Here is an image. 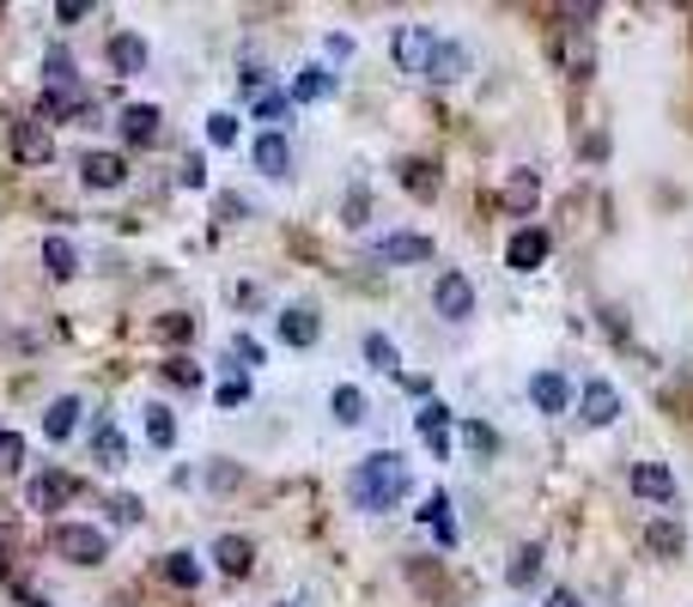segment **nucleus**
<instances>
[{"label":"nucleus","mask_w":693,"mask_h":607,"mask_svg":"<svg viewBox=\"0 0 693 607\" xmlns=\"http://www.w3.org/2000/svg\"><path fill=\"white\" fill-rule=\"evenodd\" d=\"M408 493V462L395 449H378L353 468V505L359 510H390L395 498Z\"/></svg>","instance_id":"1"},{"label":"nucleus","mask_w":693,"mask_h":607,"mask_svg":"<svg viewBox=\"0 0 693 607\" xmlns=\"http://www.w3.org/2000/svg\"><path fill=\"white\" fill-rule=\"evenodd\" d=\"M56 553L61 559H73V565H104V535H98V528H86V523H56Z\"/></svg>","instance_id":"2"},{"label":"nucleus","mask_w":693,"mask_h":607,"mask_svg":"<svg viewBox=\"0 0 693 607\" xmlns=\"http://www.w3.org/2000/svg\"><path fill=\"white\" fill-rule=\"evenodd\" d=\"M395 68L402 73H426V61H432V49H439V37L426 31V24H395Z\"/></svg>","instance_id":"3"},{"label":"nucleus","mask_w":693,"mask_h":607,"mask_svg":"<svg viewBox=\"0 0 693 607\" xmlns=\"http://www.w3.org/2000/svg\"><path fill=\"white\" fill-rule=\"evenodd\" d=\"M12 159H19V164H49V159H56V134H49V122H37V115L12 122Z\"/></svg>","instance_id":"4"},{"label":"nucleus","mask_w":693,"mask_h":607,"mask_svg":"<svg viewBox=\"0 0 693 607\" xmlns=\"http://www.w3.org/2000/svg\"><path fill=\"white\" fill-rule=\"evenodd\" d=\"M73 493H80V480H73V474H61V468L31 474V486H24L31 510H61V505H73Z\"/></svg>","instance_id":"5"},{"label":"nucleus","mask_w":693,"mask_h":607,"mask_svg":"<svg viewBox=\"0 0 693 607\" xmlns=\"http://www.w3.org/2000/svg\"><path fill=\"white\" fill-rule=\"evenodd\" d=\"M505 262L518 267V274H535V267L548 262V231H535V225L511 231V243H505Z\"/></svg>","instance_id":"6"},{"label":"nucleus","mask_w":693,"mask_h":607,"mask_svg":"<svg viewBox=\"0 0 693 607\" xmlns=\"http://www.w3.org/2000/svg\"><path fill=\"white\" fill-rule=\"evenodd\" d=\"M432 304H439L444 322H462V316H474V286L462 274H444L439 286H432Z\"/></svg>","instance_id":"7"},{"label":"nucleus","mask_w":693,"mask_h":607,"mask_svg":"<svg viewBox=\"0 0 693 607\" xmlns=\"http://www.w3.org/2000/svg\"><path fill=\"white\" fill-rule=\"evenodd\" d=\"M578 413H584V425H614L621 419V390L614 383H584V402H578Z\"/></svg>","instance_id":"8"},{"label":"nucleus","mask_w":693,"mask_h":607,"mask_svg":"<svg viewBox=\"0 0 693 607\" xmlns=\"http://www.w3.org/2000/svg\"><path fill=\"white\" fill-rule=\"evenodd\" d=\"M633 493L645 498V505H670V498H675V474L663 468V462H633Z\"/></svg>","instance_id":"9"},{"label":"nucleus","mask_w":693,"mask_h":607,"mask_svg":"<svg viewBox=\"0 0 693 607\" xmlns=\"http://www.w3.org/2000/svg\"><path fill=\"white\" fill-rule=\"evenodd\" d=\"M80 413H86V402H80V395H61V402H49L43 437H49V444H68V437L80 432Z\"/></svg>","instance_id":"10"},{"label":"nucleus","mask_w":693,"mask_h":607,"mask_svg":"<svg viewBox=\"0 0 693 607\" xmlns=\"http://www.w3.org/2000/svg\"><path fill=\"white\" fill-rule=\"evenodd\" d=\"M80 171H86V189H122L128 164H122V152H86Z\"/></svg>","instance_id":"11"},{"label":"nucleus","mask_w":693,"mask_h":607,"mask_svg":"<svg viewBox=\"0 0 693 607\" xmlns=\"http://www.w3.org/2000/svg\"><path fill=\"white\" fill-rule=\"evenodd\" d=\"M462 73H469V49H462V43H439V49H432V61H426L432 85H456Z\"/></svg>","instance_id":"12"},{"label":"nucleus","mask_w":693,"mask_h":607,"mask_svg":"<svg viewBox=\"0 0 693 607\" xmlns=\"http://www.w3.org/2000/svg\"><path fill=\"white\" fill-rule=\"evenodd\" d=\"M378 255H383V262H432V237H420V231H395V237H378Z\"/></svg>","instance_id":"13"},{"label":"nucleus","mask_w":693,"mask_h":607,"mask_svg":"<svg viewBox=\"0 0 693 607\" xmlns=\"http://www.w3.org/2000/svg\"><path fill=\"white\" fill-rule=\"evenodd\" d=\"M530 402L542 407V413H566V402H572V383L560 377V371H535V383H530Z\"/></svg>","instance_id":"14"},{"label":"nucleus","mask_w":693,"mask_h":607,"mask_svg":"<svg viewBox=\"0 0 693 607\" xmlns=\"http://www.w3.org/2000/svg\"><path fill=\"white\" fill-rule=\"evenodd\" d=\"M420 437H426L432 456H451V407H439V402L420 407Z\"/></svg>","instance_id":"15"},{"label":"nucleus","mask_w":693,"mask_h":607,"mask_svg":"<svg viewBox=\"0 0 693 607\" xmlns=\"http://www.w3.org/2000/svg\"><path fill=\"white\" fill-rule=\"evenodd\" d=\"M213 559H220L225 577H243V571L255 565V547H250L243 535H220V540H213Z\"/></svg>","instance_id":"16"},{"label":"nucleus","mask_w":693,"mask_h":607,"mask_svg":"<svg viewBox=\"0 0 693 607\" xmlns=\"http://www.w3.org/2000/svg\"><path fill=\"white\" fill-rule=\"evenodd\" d=\"M122 134L134 140V146H152V140H159V110H152V103H128V110H122Z\"/></svg>","instance_id":"17"},{"label":"nucleus","mask_w":693,"mask_h":607,"mask_svg":"<svg viewBox=\"0 0 693 607\" xmlns=\"http://www.w3.org/2000/svg\"><path fill=\"white\" fill-rule=\"evenodd\" d=\"M317 334H323V322H317L311 310H287V316H280V341L287 346H317Z\"/></svg>","instance_id":"18"},{"label":"nucleus","mask_w":693,"mask_h":607,"mask_svg":"<svg viewBox=\"0 0 693 607\" xmlns=\"http://www.w3.org/2000/svg\"><path fill=\"white\" fill-rule=\"evenodd\" d=\"M110 61H116V73H140L147 68V43H140L134 31H116L110 37Z\"/></svg>","instance_id":"19"},{"label":"nucleus","mask_w":693,"mask_h":607,"mask_svg":"<svg viewBox=\"0 0 693 607\" xmlns=\"http://www.w3.org/2000/svg\"><path fill=\"white\" fill-rule=\"evenodd\" d=\"M92 449H98V462H104V468H122V462H128V437H122V425L104 419V425H98V437H92Z\"/></svg>","instance_id":"20"},{"label":"nucleus","mask_w":693,"mask_h":607,"mask_svg":"<svg viewBox=\"0 0 693 607\" xmlns=\"http://www.w3.org/2000/svg\"><path fill=\"white\" fill-rule=\"evenodd\" d=\"M645 540H651V553H663V559H675V553H682V523H675V516H651Z\"/></svg>","instance_id":"21"},{"label":"nucleus","mask_w":693,"mask_h":607,"mask_svg":"<svg viewBox=\"0 0 693 607\" xmlns=\"http://www.w3.org/2000/svg\"><path fill=\"white\" fill-rule=\"evenodd\" d=\"M287 164H292V152H287V140H280V134H262V140H255V171L287 176Z\"/></svg>","instance_id":"22"},{"label":"nucleus","mask_w":693,"mask_h":607,"mask_svg":"<svg viewBox=\"0 0 693 607\" xmlns=\"http://www.w3.org/2000/svg\"><path fill=\"white\" fill-rule=\"evenodd\" d=\"M402 189H408V195H420V201H432V195H439V171H432L426 159H408L402 164Z\"/></svg>","instance_id":"23"},{"label":"nucleus","mask_w":693,"mask_h":607,"mask_svg":"<svg viewBox=\"0 0 693 607\" xmlns=\"http://www.w3.org/2000/svg\"><path fill=\"white\" fill-rule=\"evenodd\" d=\"M43 267H49V274H56V280H73V267H80V255H73V243L61 237V231H56V237L43 243Z\"/></svg>","instance_id":"24"},{"label":"nucleus","mask_w":693,"mask_h":607,"mask_svg":"<svg viewBox=\"0 0 693 607\" xmlns=\"http://www.w3.org/2000/svg\"><path fill=\"white\" fill-rule=\"evenodd\" d=\"M329 92H335V73H329V68H304L299 80H292V98H299V103H317Z\"/></svg>","instance_id":"25"},{"label":"nucleus","mask_w":693,"mask_h":607,"mask_svg":"<svg viewBox=\"0 0 693 607\" xmlns=\"http://www.w3.org/2000/svg\"><path fill=\"white\" fill-rule=\"evenodd\" d=\"M164 577H171L177 589H195L201 584V565H195V553H164V565H159Z\"/></svg>","instance_id":"26"},{"label":"nucleus","mask_w":693,"mask_h":607,"mask_svg":"<svg viewBox=\"0 0 693 607\" xmlns=\"http://www.w3.org/2000/svg\"><path fill=\"white\" fill-rule=\"evenodd\" d=\"M505 206L511 213H530L535 206V171H511L505 176Z\"/></svg>","instance_id":"27"},{"label":"nucleus","mask_w":693,"mask_h":607,"mask_svg":"<svg viewBox=\"0 0 693 607\" xmlns=\"http://www.w3.org/2000/svg\"><path fill=\"white\" fill-rule=\"evenodd\" d=\"M505 577H511V584H535V577H542V547H518V553H511V565H505Z\"/></svg>","instance_id":"28"},{"label":"nucleus","mask_w":693,"mask_h":607,"mask_svg":"<svg viewBox=\"0 0 693 607\" xmlns=\"http://www.w3.org/2000/svg\"><path fill=\"white\" fill-rule=\"evenodd\" d=\"M255 122H262V134H280V122H287V92H255Z\"/></svg>","instance_id":"29"},{"label":"nucleus","mask_w":693,"mask_h":607,"mask_svg":"<svg viewBox=\"0 0 693 607\" xmlns=\"http://www.w3.org/2000/svg\"><path fill=\"white\" fill-rule=\"evenodd\" d=\"M147 437L159 449H171L177 444V419H171V407H147Z\"/></svg>","instance_id":"30"},{"label":"nucleus","mask_w":693,"mask_h":607,"mask_svg":"<svg viewBox=\"0 0 693 607\" xmlns=\"http://www.w3.org/2000/svg\"><path fill=\"white\" fill-rule=\"evenodd\" d=\"M335 419H341V425H359V419H365V395H359L353 383H341V390H335Z\"/></svg>","instance_id":"31"},{"label":"nucleus","mask_w":693,"mask_h":607,"mask_svg":"<svg viewBox=\"0 0 693 607\" xmlns=\"http://www.w3.org/2000/svg\"><path fill=\"white\" fill-rule=\"evenodd\" d=\"M426 523H432V535H439L444 547H451V540H456V523H451V498H426Z\"/></svg>","instance_id":"32"},{"label":"nucleus","mask_w":693,"mask_h":607,"mask_svg":"<svg viewBox=\"0 0 693 607\" xmlns=\"http://www.w3.org/2000/svg\"><path fill=\"white\" fill-rule=\"evenodd\" d=\"M19 468H24V437L0 432V474H19Z\"/></svg>","instance_id":"33"},{"label":"nucleus","mask_w":693,"mask_h":607,"mask_svg":"<svg viewBox=\"0 0 693 607\" xmlns=\"http://www.w3.org/2000/svg\"><path fill=\"white\" fill-rule=\"evenodd\" d=\"M365 358H371L378 371H402V365H395V346H390V334H365Z\"/></svg>","instance_id":"34"},{"label":"nucleus","mask_w":693,"mask_h":607,"mask_svg":"<svg viewBox=\"0 0 693 607\" xmlns=\"http://www.w3.org/2000/svg\"><path fill=\"white\" fill-rule=\"evenodd\" d=\"M110 523L134 528V523H140V498H134V493H116V498H110Z\"/></svg>","instance_id":"35"},{"label":"nucleus","mask_w":693,"mask_h":607,"mask_svg":"<svg viewBox=\"0 0 693 607\" xmlns=\"http://www.w3.org/2000/svg\"><path fill=\"white\" fill-rule=\"evenodd\" d=\"M208 140H213V146H231V140H238V122H231L225 110H220V115H208Z\"/></svg>","instance_id":"36"},{"label":"nucleus","mask_w":693,"mask_h":607,"mask_svg":"<svg viewBox=\"0 0 693 607\" xmlns=\"http://www.w3.org/2000/svg\"><path fill=\"white\" fill-rule=\"evenodd\" d=\"M462 437H469V449H481V456H493V449H499V437L486 432V425H474V419L462 425Z\"/></svg>","instance_id":"37"},{"label":"nucleus","mask_w":693,"mask_h":607,"mask_svg":"<svg viewBox=\"0 0 693 607\" xmlns=\"http://www.w3.org/2000/svg\"><path fill=\"white\" fill-rule=\"evenodd\" d=\"M243 402H250V383H243V377H225V383H220V407H243Z\"/></svg>","instance_id":"38"},{"label":"nucleus","mask_w":693,"mask_h":607,"mask_svg":"<svg viewBox=\"0 0 693 607\" xmlns=\"http://www.w3.org/2000/svg\"><path fill=\"white\" fill-rule=\"evenodd\" d=\"M159 334H164V341H177V346H183L189 334H195V322H189V316H164V322H159Z\"/></svg>","instance_id":"39"},{"label":"nucleus","mask_w":693,"mask_h":607,"mask_svg":"<svg viewBox=\"0 0 693 607\" xmlns=\"http://www.w3.org/2000/svg\"><path fill=\"white\" fill-rule=\"evenodd\" d=\"M365 213H371V195L353 189V195H346V225H365Z\"/></svg>","instance_id":"40"},{"label":"nucleus","mask_w":693,"mask_h":607,"mask_svg":"<svg viewBox=\"0 0 693 607\" xmlns=\"http://www.w3.org/2000/svg\"><path fill=\"white\" fill-rule=\"evenodd\" d=\"M164 371H171V377L183 383V390H195V383H201V371L189 365V358H171V365H164Z\"/></svg>","instance_id":"41"},{"label":"nucleus","mask_w":693,"mask_h":607,"mask_svg":"<svg viewBox=\"0 0 693 607\" xmlns=\"http://www.w3.org/2000/svg\"><path fill=\"white\" fill-rule=\"evenodd\" d=\"M231 353H238V358H243V365H262V346H255V341H250V334H238V341H231Z\"/></svg>","instance_id":"42"},{"label":"nucleus","mask_w":693,"mask_h":607,"mask_svg":"<svg viewBox=\"0 0 693 607\" xmlns=\"http://www.w3.org/2000/svg\"><path fill=\"white\" fill-rule=\"evenodd\" d=\"M86 12H92L86 0H61V7H56V19H61V24H73V19H86Z\"/></svg>","instance_id":"43"},{"label":"nucleus","mask_w":693,"mask_h":607,"mask_svg":"<svg viewBox=\"0 0 693 607\" xmlns=\"http://www.w3.org/2000/svg\"><path fill=\"white\" fill-rule=\"evenodd\" d=\"M395 377H402V390H408V395H432V383H426V377H408V371H395Z\"/></svg>","instance_id":"44"},{"label":"nucleus","mask_w":693,"mask_h":607,"mask_svg":"<svg viewBox=\"0 0 693 607\" xmlns=\"http://www.w3.org/2000/svg\"><path fill=\"white\" fill-rule=\"evenodd\" d=\"M548 607H578V596H572V589H554V601H548Z\"/></svg>","instance_id":"45"},{"label":"nucleus","mask_w":693,"mask_h":607,"mask_svg":"<svg viewBox=\"0 0 693 607\" xmlns=\"http://www.w3.org/2000/svg\"><path fill=\"white\" fill-rule=\"evenodd\" d=\"M0 553H7V528H0Z\"/></svg>","instance_id":"46"}]
</instances>
